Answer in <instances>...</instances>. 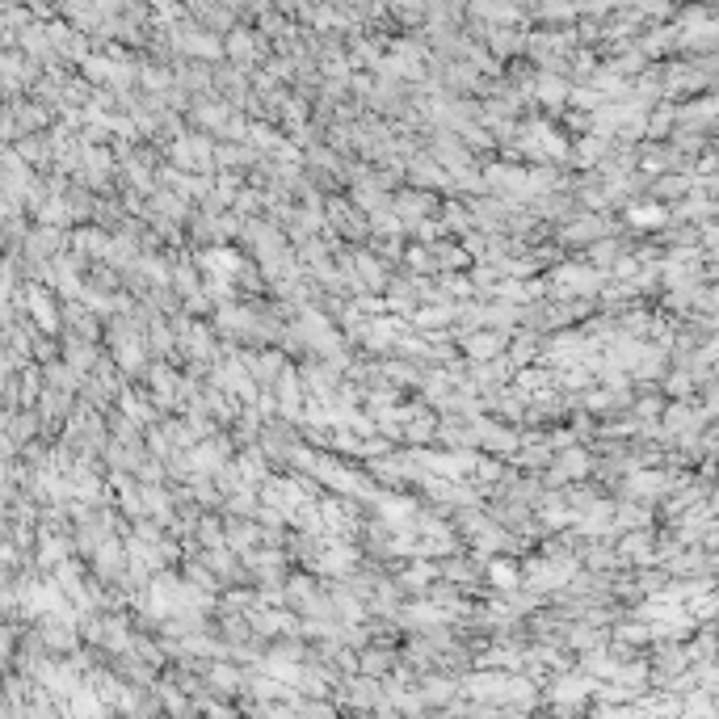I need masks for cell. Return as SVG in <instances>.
<instances>
[{"label":"cell","instance_id":"obj_1","mask_svg":"<svg viewBox=\"0 0 719 719\" xmlns=\"http://www.w3.org/2000/svg\"><path fill=\"white\" fill-rule=\"evenodd\" d=\"M501 345H505V341H501L497 333H480L476 341H467V349H471V354H476V358H492Z\"/></svg>","mask_w":719,"mask_h":719},{"label":"cell","instance_id":"obj_2","mask_svg":"<svg viewBox=\"0 0 719 719\" xmlns=\"http://www.w3.org/2000/svg\"><path fill=\"white\" fill-rule=\"evenodd\" d=\"M488 572H492V581L497 585H518V568H513L509 560H492Z\"/></svg>","mask_w":719,"mask_h":719}]
</instances>
